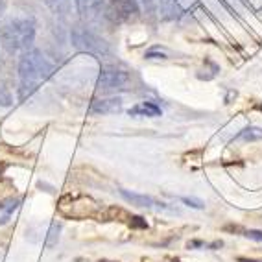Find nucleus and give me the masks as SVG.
Wrapping results in <instances>:
<instances>
[{"label": "nucleus", "instance_id": "obj_14", "mask_svg": "<svg viewBox=\"0 0 262 262\" xmlns=\"http://www.w3.org/2000/svg\"><path fill=\"white\" fill-rule=\"evenodd\" d=\"M11 103H13V98H11L10 91L6 89V87H0V105L2 107H10Z\"/></svg>", "mask_w": 262, "mask_h": 262}, {"label": "nucleus", "instance_id": "obj_20", "mask_svg": "<svg viewBox=\"0 0 262 262\" xmlns=\"http://www.w3.org/2000/svg\"><path fill=\"white\" fill-rule=\"evenodd\" d=\"M240 262H258V260H249V258H238Z\"/></svg>", "mask_w": 262, "mask_h": 262}, {"label": "nucleus", "instance_id": "obj_5", "mask_svg": "<svg viewBox=\"0 0 262 262\" xmlns=\"http://www.w3.org/2000/svg\"><path fill=\"white\" fill-rule=\"evenodd\" d=\"M129 85V74L124 71H102L96 80L100 91H126Z\"/></svg>", "mask_w": 262, "mask_h": 262}, {"label": "nucleus", "instance_id": "obj_11", "mask_svg": "<svg viewBox=\"0 0 262 262\" xmlns=\"http://www.w3.org/2000/svg\"><path fill=\"white\" fill-rule=\"evenodd\" d=\"M42 2L52 13L59 15V17H67L71 13V0H42Z\"/></svg>", "mask_w": 262, "mask_h": 262}, {"label": "nucleus", "instance_id": "obj_4", "mask_svg": "<svg viewBox=\"0 0 262 262\" xmlns=\"http://www.w3.org/2000/svg\"><path fill=\"white\" fill-rule=\"evenodd\" d=\"M139 13V2L137 0H111L105 8V17L111 23H122L131 19L133 15Z\"/></svg>", "mask_w": 262, "mask_h": 262}, {"label": "nucleus", "instance_id": "obj_18", "mask_svg": "<svg viewBox=\"0 0 262 262\" xmlns=\"http://www.w3.org/2000/svg\"><path fill=\"white\" fill-rule=\"evenodd\" d=\"M131 225H139V227H148V224H146V222H141L142 218H139V216H133V218H131Z\"/></svg>", "mask_w": 262, "mask_h": 262}, {"label": "nucleus", "instance_id": "obj_6", "mask_svg": "<svg viewBox=\"0 0 262 262\" xmlns=\"http://www.w3.org/2000/svg\"><path fill=\"white\" fill-rule=\"evenodd\" d=\"M78 13L83 20H94L98 19L100 13L103 11L105 2L103 0H74Z\"/></svg>", "mask_w": 262, "mask_h": 262}, {"label": "nucleus", "instance_id": "obj_17", "mask_svg": "<svg viewBox=\"0 0 262 262\" xmlns=\"http://www.w3.org/2000/svg\"><path fill=\"white\" fill-rule=\"evenodd\" d=\"M246 236H249V238H253V240H258V242H262V231L249 229V231H246Z\"/></svg>", "mask_w": 262, "mask_h": 262}, {"label": "nucleus", "instance_id": "obj_16", "mask_svg": "<svg viewBox=\"0 0 262 262\" xmlns=\"http://www.w3.org/2000/svg\"><path fill=\"white\" fill-rule=\"evenodd\" d=\"M146 59H164L166 57V54L164 52H155V50H150V52H146Z\"/></svg>", "mask_w": 262, "mask_h": 262}, {"label": "nucleus", "instance_id": "obj_7", "mask_svg": "<svg viewBox=\"0 0 262 262\" xmlns=\"http://www.w3.org/2000/svg\"><path fill=\"white\" fill-rule=\"evenodd\" d=\"M118 111H122V100L118 96L94 100L89 107L91 115H113V113H118Z\"/></svg>", "mask_w": 262, "mask_h": 262}, {"label": "nucleus", "instance_id": "obj_15", "mask_svg": "<svg viewBox=\"0 0 262 262\" xmlns=\"http://www.w3.org/2000/svg\"><path fill=\"white\" fill-rule=\"evenodd\" d=\"M181 202L185 203V205L192 207V209H203V207H205L200 200H194V198H181Z\"/></svg>", "mask_w": 262, "mask_h": 262}, {"label": "nucleus", "instance_id": "obj_9", "mask_svg": "<svg viewBox=\"0 0 262 262\" xmlns=\"http://www.w3.org/2000/svg\"><path fill=\"white\" fill-rule=\"evenodd\" d=\"M131 117H161V109L151 102H142L127 111Z\"/></svg>", "mask_w": 262, "mask_h": 262}, {"label": "nucleus", "instance_id": "obj_19", "mask_svg": "<svg viewBox=\"0 0 262 262\" xmlns=\"http://www.w3.org/2000/svg\"><path fill=\"white\" fill-rule=\"evenodd\" d=\"M4 10H6V0H0V15L4 13Z\"/></svg>", "mask_w": 262, "mask_h": 262}, {"label": "nucleus", "instance_id": "obj_12", "mask_svg": "<svg viewBox=\"0 0 262 262\" xmlns=\"http://www.w3.org/2000/svg\"><path fill=\"white\" fill-rule=\"evenodd\" d=\"M260 139H262V129L260 127H255V126L244 127L238 135H236V141H244V142L260 141Z\"/></svg>", "mask_w": 262, "mask_h": 262}, {"label": "nucleus", "instance_id": "obj_3", "mask_svg": "<svg viewBox=\"0 0 262 262\" xmlns=\"http://www.w3.org/2000/svg\"><path fill=\"white\" fill-rule=\"evenodd\" d=\"M71 41L72 47L78 48L80 52L85 54H93V56H107L109 45L103 41L102 37H98L96 33H93L89 28H83V26H76L71 32Z\"/></svg>", "mask_w": 262, "mask_h": 262}, {"label": "nucleus", "instance_id": "obj_10", "mask_svg": "<svg viewBox=\"0 0 262 262\" xmlns=\"http://www.w3.org/2000/svg\"><path fill=\"white\" fill-rule=\"evenodd\" d=\"M20 205V200L19 198H8L4 202L0 203V225H4L10 222L11 214H13Z\"/></svg>", "mask_w": 262, "mask_h": 262}, {"label": "nucleus", "instance_id": "obj_2", "mask_svg": "<svg viewBox=\"0 0 262 262\" xmlns=\"http://www.w3.org/2000/svg\"><path fill=\"white\" fill-rule=\"evenodd\" d=\"M35 41V23L30 17H20L6 23L0 28V45L6 52L17 54V52L32 50Z\"/></svg>", "mask_w": 262, "mask_h": 262}, {"label": "nucleus", "instance_id": "obj_13", "mask_svg": "<svg viewBox=\"0 0 262 262\" xmlns=\"http://www.w3.org/2000/svg\"><path fill=\"white\" fill-rule=\"evenodd\" d=\"M59 231H61V225L57 222H52L50 224V229H48V234H47V240H45V246L47 248H54L59 240Z\"/></svg>", "mask_w": 262, "mask_h": 262}, {"label": "nucleus", "instance_id": "obj_21", "mask_svg": "<svg viewBox=\"0 0 262 262\" xmlns=\"http://www.w3.org/2000/svg\"><path fill=\"white\" fill-rule=\"evenodd\" d=\"M100 262H105V260H100Z\"/></svg>", "mask_w": 262, "mask_h": 262}, {"label": "nucleus", "instance_id": "obj_1", "mask_svg": "<svg viewBox=\"0 0 262 262\" xmlns=\"http://www.w3.org/2000/svg\"><path fill=\"white\" fill-rule=\"evenodd\" d=\"M54 72V67L48 63V59L39 50H28L20 56L19 61V96L20 100H26L39 89L42 81H47Z\"/></svg>", "mask_w": 262, "mask_h": 262}, {"label": "nucleus", "instance_id": "obj_8", "mask_svg": "<svg viewBox=\"0 0 262 262\" xmlns=\"http://www.w3.org/2000/svg\"><path fill=\"white\" fill-rule=\"evenodd\" d=\"M120 196L129 202L131 205H137V207H146V209H151V207H161V209H166L164 203L155 202L154 198L146 196V194H135V192H129V190H120Z\"/></svg>", "mask_w": 262, "mask_h": 262}]
</instances>
